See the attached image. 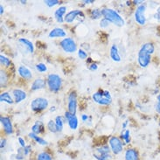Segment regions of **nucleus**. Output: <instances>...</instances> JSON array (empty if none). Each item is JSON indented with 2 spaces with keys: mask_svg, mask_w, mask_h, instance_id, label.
I'll use <instances>...</instances> for the list:
<instances>
[{
  "mask_svg": "<svg viewBox=\"0 0 160 160\" xmlns=\"http://www.w3.org/2000/svg\"><path fill=\"white\" fill-rule=\"evenodd\" d=\"M18 143H19V145H20V147L21 148H25L26 146L25 139L23 138H21V137H18Z\"/></svg>",
  "mask_w": 160,
  "mask_h": 160,
  "instance_id": "obj_38",
  "label": "nucleus"
},
{
  "mask_svg": "<svg viewBox=\"0 0 160 160\" xmlns=\"http://www.w3.org/2000/svg\"><path fill=\"white\" fill-rule=\"evenodd\" d=\"M35 68H36V70L39 73H45V72L48 71V67H47V65L45 63H38V64H36Z\"/></svg>",
  "mask_w": 160,
  "mask_h": 160,
  "instance_id": "obj_32",
  "label": "nucleus"
},
{
  "mask_svg": "<svg viewBox=\"0 0 160 160\" xmlns=\"http://www.w3.org/2000/svg\"><path fill=\"white\" fill-rule=\"evenodd\" d=\"M128 123H129V122L128 121L123 122V123H122V129H123V130H126V127L128 125Z\"/></svg>",
  "mask_w": 160,
  "mask_h": 160,
  "instance_id": "obj_46",
  "label": "nucleus"
},
{
  "mask_svg": "<svg viewBox=\"0 0 160 160\" xmlns=\"http://www.w3.org/2000/svg\"><path fill=\"white\" fill-rule=\"evenodd\" d=\"M36 160H53L52 155L48 152H41L37 155Z\"/></svg>",
  "mask_w": 160,
  "mask_h": 160,
  "instance_id": "obj_28",
  "label": "nucleus"
},
{
  "mask_svg": "<svg viewBox=\"0 0 160 160\" xmlns=\"http://www.w3.org/2000/svg\"><path fill=\"white\" fill-rule=\"evenodd\" d=\"M79 17L84 18L83 12H82L81 10H73V11H70V12H68L66 14L64 20L68 24H72Z\"/></svg>",
  "mask_w": 160,
  "mask_h": 160,
  "instance_id": "obj_12",
  "label": "nucleus"
},
{
  "mask_svg": "<svg viewBox=\"0 0 160 160\" xmlns=\"http://www.w3.org/2000/svg\"><path fill=\"white\" fill-rule=\"evenodd\" d=\"M124 160H140L138 151L135 148H128L124 152Z\"/></svg>",
  "mask_w": 160,
  "mask_h": 160,
  "instance_id": "obj_15",
  "label": "nucleus"
},
{
  "mask_svg": "<svg viewBox=\"0 0 160 160\" xmlns=\"http://www.w3.org/2000/svg\"><path fill=\"white\" fill-rule=\"evenodd\" d=\"M154 108H155V111L160 115V102H157L154 105Z\"/></svg>",
  "mask_w": 160,
  "mask_h": 160,
  "instance_id": "obj_40",
  "label": "nucleus"
},
{
  "mask_svg": "<svg viewBox=\"0 0 160 160\" xmlns=\"http://www.w3.org/2000/svg\"><path fill=\"white\" fill-rule=\"evenodd\" d=\"M102 17L105 19H107L109 23H112L113 25L118 27H122L125 24L124 19L121 17V15L113 9L103 8L102 10Z\"/></svg>",
  "mask_w": 160,
  "mask_h": 160,
  "instance_id": "obj_1",
  "label": "nucleus"
},
{
  "mask_svg": "<svg viewBox=\"0 0 160 160\" xmlns=\"http://www.w3.org/2000/svg\"><path fill=\"white\" fill-rule=\"evenodd\" d=\"M12 96L14 102L16 103H20L21 102L26 99L27 94H26V91L19 89V88H15L12 90Z\"/></svg>",
  "mask_w": 160,
  "mask_h": 160,
  "instance_id": "obj_14",
  "label": "nucleus"
},
{
  "mask_svg": "<svg viewBox=\"0 0 160 160\" xmlns=\"http://www.w3.org/2000/svg\"><path fill=\"white\" fill-rule=\"evenodd\" d=\"M47 126H48V129L50 132H52V133H57L58 132L57 131L56 124H55V121H53V120L48 121V125Z\"/></svg>",
  "mask_w": 160,
  "mask_h": 160,
  "instance_id": "obj_31",
  "label": "nucleus"
},
{
  "mask_svg": "<svg viewBox=\"0 0 160 160\" xmlns=\"http://www.w3.org/2000/svg\"><path fill=\"white\" fill-rule=\"evenodd\" d=\"M28 137L32 138V140H34L35 142L37 143H39V145H42V146H47L48 144V142L47 140H45L44 138H42L41 137H39L38 135L34 134V133H32V132H31L28 134Z\"/></svg>",
  "mask_w": 160,
  "mask_h": 160,
  "instance_id": "obj_24",
  "label": "nucleus"
},
{
  "mask_svg": "<svg viewBox=\"0 0 160 160\" xmlns=\"http://www.w3.org/2000/svg\"><path fill=\"white\" fill-rule=\"evenodd\" d=\"M47 85V82L46 80L43 78H37L35 79L33 82L32 83V86H31V89L32 91H37L40 90V89H43L46 88Z\"/></svg>",
  "mask_w": 160,
  "mask_h": 160,
  "instance_id": "obj_19",
  "label": "nucleus"
},
{
  "mask_svg": "<svg viewBox=\"0 0 160 160\" xmlns=\"http://www.w3.org/2000/svg\"><path fill=\"white\" fill-rule=\"evenodd\" d=\"M108 146L114 155H119L123 151V142L116 136H113L108 139Z\"/></svg>",
  "mask_w": 160,
  "mask_h": 160,
  "instance_id": "obj_5",
  "label": "nucleus"
},
{
  "mask_svg": "<svg viewBox=\"0 0 160 160\" xmlns=\"http://www.w3.org/2000/svg\"><path fill=\"white\" fill-rule=\"evenodd\" d=\"M44 130H45V125L41 121H37L32 127V132L36 135L43 133Z\"/></svg>",
  "mask_w": 160,
  "mask_h": 160,
  "instance_id": "obj_22",
  "label": "nucleus"
},
{
  "mask_svg": "<svg viewBox=\"0 0 160 160\" xmlns=\"http://www.w3.org/2000/svg\"><path fill=\"white\" fill-rule=\"evenodd\" d=\"M110 58L112 59V61H116V62H119L121 61V56L119 53V50L117 48V45H112V47L110 48Z\"/></svg>",
  "mask_w": 160,
  "mask_h": 160,
  "instance_id": "obj_21",
  "label": "nucleus"
},
{
  "mask_svg": "<svg viewBox=\"0 0 160 160\" xmlns=\"http://www.w3.org/2000/svg\"><path fill=\"white\" fill-rule=\"evenodd\" d=\"M68 112H70L73 115L76 114L77 111V95L74 91L70 92L68 97Z\"/></svg>",
  "mask_w": 160,
  "mask_h": 160,
  "instance_id": "obj_9",
  "label": "nucleus"
},
{
  "mask_svg": "<svg viewBox=\"0 0 160 160\" xmlns=\"http://www.w3.org/2000/svg\"><path fill=\"white\" fill-rule=\"evenodd\" d=\"M122 141L125 144L130 143V131L129 130H123L121 132Z\"/></svg>",
  "mask_w": 160,
  "mask_h": 160,
  "instance_id": "obj_27",
  "label": "nucleus"
},
{
  "mask_svg": "<svg viewBox=\"0 0 160 160\" xmlns=\"http://www.w3.org/2000/svg\"><path fill=\"white\" fill-rule=\"evenodd\" d=\"M0 102H5L7 104H12L14 102V99L12 98V96L10 95V93L8 92H3L0 95Z\"/></svg>",
  "mask_w": 160,
  "mask_h": 160,
  "instance_id": "obj_25",
  "label": "nucleus"
},
{
  "mask_svg": "<svg viewBox=\"0 0 160 160\" xmlns=\"http://www.w3.org/2000/svg\"><path fill=\"white\" fill-rule=\"evenodd\" d=\"M0 63H1V65L4 66L5 68H8L11 66L12 64V62H11V60L7 58L6 56H4L3 54H1L0 55Z\"/></svg>",
  "mask_w": 160,
  "mask_h": 160,
  "instance_id": "obj_30",
  "label": "nucleus"
},
{
  "mask_svg": "<svg viewBox=\"0 0 160 160\" xmlns=\"http://www.w3.org/2000/svg\"><path fill=\"white\" fill-rule=\"evenodd\" d=\"M25 152H24V149L23 148H19L18 149L17 154L15 155V159L16 160H24L25 158Z\"/></svg>",
  "mask_w": 160,
  "mask_h": 160,
  "instance_id": "obj_33",
  "label": "nucleus"
},
{
  "mask_svg": "<svg viewBox=\"0 0 160 160\" xmlns=\"http://www.w3.org/2000/svg\"><path fill=\"white\" fill-rule=\"evenodd\" d=\"M145 12H146V4L145 3L138 6L135 11V21L137 22L139 26H145V24L147 22V18L145 17Z\"/></svg>",
  "mask_w": 160,
  "mask_h": 160,
  "instance_id": "obj_6",
  "label": "nucleus"
},
{
  "mask_svg": "<svg viewBox=\"0 0 160 160\" xmlns=\"http://www.w3.org/2000/svg\"><path fill=\"white\" fill-rule=\"evenodd\" d=\"M44 3H45V4H46L47 6L52 8L53 6H55L57 4H60V1H58V0H45Z\"/></svg>",
  "mask_w": 160,
  "mask_h": 160,
  "instance_id": "obj_34",
  "label": "nucleus"
},
{
  "mask_svg": "<svg viewBox=\"0 0 160 160\" xmlns=\"http://www.w3.org/2000/svg\"><path fill=\"white\" fill-rule=\"evenodd\" d=\"M18 43L21 47H23L26 49V51L27 52H29V53H33L34 52V46L29 39H26V38H20L18 39Z\"/></svg>",
  "mask_w": 160,
  "mask_h": 160,
  "instance_id": "obj_17",
  "label": "nucleus"
},
{
  "mask_svg": "<svg viewBox=\"0 0 160 160\" xmlns=\"http://www.w3.org/2000/svg\"><path fill=\"white\" fill-rule=\"evenodd\" d=\"M108 26H109V22L103 18L101 20V22H100V26H101L102 28H106V27H108Z\"/></svg>",
  "mask_w": 160,
  "mask_h": 160,
  "instance_id": "obj_37",
  "label": "nucleus"
},
{
  "mask_svg": "<svg viewBox=\"0 0 160 160\" xmlns=\"http://www.w3.org/2000/svg\"><path fill=\"white\" fill-rule=\"evenodd\" d=\"M151 61H152V55L151 54L139 50L138 55V62L139 66L141 68H146L148 66L150 65Z\"/></svg>",
  "mask_w": 160,
  "mask_h": 160,
  "instance_id": "obj_10",
  "label": "nucleus"
},
{
  "mask_svg": "<svg viewBox=\"0 0 160 160\" xmlns=\"http://www.w3.org/2000/svg\"><path fill=\"white\" fill-rule=\"evenodd\" d=\"M20 3H21V4H26V1H20Z\"/></svg>",
  "mask_w": 160,
  "mask_h": 160,
  "instance_id": "obj_48",
  "label": "nucleus"
},
{
  "mask_svg": "<svg viewBox=\"0 0 160 160\" xmlns=\"http://www.w3.org/2000/svg\"><path fill=\"white\" fill-rule=\"evenodd\" d=\"M82 3L84 4H93L94 1H93V0H84V1H82Z\"/></svg>",
  "mask_w": 160,
  "mask_h": 160,
  "instance_id": "obj_44",
  "label": "nucleus"
},
{
  "mask_svg": "<svg viewBox=\"0 0 160 160\" xmlns=\"http://www.w3.org/2000/svg\"><path fill=\"white\" fill-rule=\"evenodd\" d=\"M66 12H67V7L66 6H61L54 12V18H55L57 22H59V23L65 22L64 18H65Z\"/></svg>",
  "mask_w": 160,
  "mask_h": 160,
  "instance_id": "obj_20",
  "label": "nucleus"
},
{
  "mask_svg": "<svg viewBox=\"0 0 160 160\" xmlns=\"http://www.w3.org/2000/svg\"><path fill=\"white\" fill-rule=\"evenodd\" d=\"M77 53H78V57L81 60H86L87 58H88V53L83 49H79Z\"/></svg>",
  "mask_w": 160,
  "mask_h": 160,
  "instance_id": "obj_36",
  "label": "nucleus"
},
{
  "mask_svg": "<svg viewBox=\"0 0 160 160\" xmlns=\"http://www.w3.org/2000/svg\"><path fill=\"white\" fill-rule=\"evenodd\" d=\"M90 17L92 19H99L100 18L102 17V11L97 8L91 10Z\"/></svg>",
  "mask_w": 160,
  "mask_h": 160,
  "instance_id": "obj_29",
  "label": "nucleus"
},
{
  "mask_svg": "<svg viewBox=\"0 0 160 160\" xmlns=\"http://www.w3.org/2000/svg\"><path fill=\"white\" fill-rule=\"evenodd\" d=\"M93 156L96 160H111L112 154L108 145H102L97 147L93 153Z\"/></svg>",
  "mask_w": 160,
  "mask_h": 160,
  "instance_id": "obj_4",
  "label": "nucleus"
},
{
  "mask_svg": "<svg viewBox=\"0 0 160 160\" xmlns=\"http://www.w3.org/2000/svg\"><path fill=\"white\" fill-rule=\"evenodd\" d=\"M97 68H98V66H97L96 63H92V64L89 66V69H90L91 71H96Z\"/></svg>",
  "mask_w": 160,
  "mask_h": 160,
  "instance_id": "obj_42",
  "label": "nucleus"
},
{
  "mask_svg": "<svg viewBox=\"0 0 160 160\" xmlns=\"http://www.w3.org/2000/svg\"><path fill=\"white\" fill-rule=\"evenodd\" d=\"M0 122L3 126V130L6 135H12L13 133V127L11 119L7 117H0Z\"/></svg>",
  "mask_w": 160,
  "mask_h": 160,
  "instance_id": "obj_13",
  "label": "nucleus"
},
{
  "mask_svg": "<svg viewBox=\"0 0 160 160\" xmlns=\"http://www.w3.org/2000/svg\"><path fill=\"white\" fill-rule=\"evenodd\" d=\"M141 51H143V52H147L149 54H153L154 52H155V46L154 44L152 43V42H146V43H143L142 45V47L140 48Z\"/></svg>",
  "mask_w": 160,
  "mask_h": 160,
  "instance_id": "obj_23",
  "label": "nucleus"
},
{
  "mask_svg": "<svg viewBox=\"0 0 160 160\" xmlns=\"http://www.w3.org/2000/svg\"><path fill=\"white\" fill-rule=\"evenodd\" d=\"M66 36H67V32L61 27L53 28L48 33V37L51 39H57V38H63L64 39V38H66Z\"/></svg>",
  "mask_w": 160,
  "mask_h": 160,
  "instance_id": "obj_16",
  "label": "nucleus"
},
{
  "mask_svg": "<svg viewBox=\"0 0 160 160\" xmlns=\"http://www.w3.org/2000/svg\"><path fill=\"white\" fill-rule=\"evenodd\" d=\"M157 102H160V92L159 94H158L157 95Z\"/></svg>",
  "mask_w": 160,
  "mask_h": 160,
  "instance_id": "obj_47",
  "label": "nucleus"
},
{
  "mask_svg": "<svg viewBox=\"0 0 160 160\" xmlns=\"http://www.w3.org/2000/svg\"><path fill=\"white\" fill-rule=\"evenodd\" d=\"M4 12V7L3 6V4H0V14L3 15Z\"/></svg>",
  "mask_w": 160,
  "mask_h": 160,
  "instance_id": "obj_45",
  "label": "nucleus"
},
{
  "mask_svg": "<svg viewBox=\"0 0 160 160\" xmlns=\"http://www.w3.org/2000/svg\"><path fill=\"white\" fill-rule=\"evenodd\" d=\"M24 149V152H25V155L27 156V155H29V153L32 151V147H31V145H26V147L23 148Z\"/></svg>",
  "mask_w": 160,
  "mask_h": 160,
  "instance_id": "obj_39",
  "label": "nucleus"
},
{
  "mask_svg": "<svg viewBox=\"0 0 160 160\" xmlns=\"http://www.w3.org/2000/svg\"><path fill=\"white\" fill-rule=\"evenodd\" d=\"M60 45H61L62 50L66 52L73 53L77 51V45L73 38L68 37V38L62 39V40L60 42Z\"/></svg>",
  "mask_w": 160,
  "mask_h": 160,
  "instance_id": "obj_8",
  "label": "nucleus"
},
{
  "mask_svg": "<svg viewBox=\"0 0 160 160\" xmlns=\"http://www.w3.org/2000/svg\"><path fill=\"white\" fill-rule=\"evenodd\" d=\"M0 79H1V87H4L5 85V83L7 82V75H6L4 70H1Z\"/></svg>",
  "mask_w": 160,
  "mask_h": 160,
  "instance_id": "obj_35",
  "label": "nucleus"
},
{
  "mask_svg": "<svg viewBox=\"0 0 160 160\" xmlns=\"http://www.w3.org/2000/svg\"><path fill=\"white\" fill-rule=\"evenodd\" d=\"M47 85L49 90L53 93H58L62 87V80L59 74H50L47 78Z\"/></svg>",
  "mask_w": 160,
  "mask_h": 160,
  "instance_id": "obj_3",
  "label": "nucleus"
},
{
  "mask_svg": "<svg viewBox=\"0 0 160 160\" xmlns=\"http://www.w3.org/2000/svg\"><path fill=\"white\" fill-rule=\"evenodd\" d=\"M18 73L20 75V77H22L25 80H30L32 77V74L28 68H26V66L20 65L18 68Z\"/></svg>",
  "mask_w": 160,
  "mask_h": 160,
  "instance_id": "obj_18",
  "label": "nucleus"
},
{
  "mask_svg": "<svg viewBox=\"0 0 160 160\" xmlns=\"http://www.w3.org/2000/svg\"><path fill=\"white\" fill-rule=\"evenodd\" d=\"M92 99L95 103L102 106H108L112 102V97L110 93L107 90H99L92 95Z\"/></svg>",
  "mask_w": 160,
  "mask_h": 160,
  "instance_id": "obj_2",
  "label": "nucleus"
},
{
  "mask_svg": "<svg viewBox=\"0 0 160 160\" xmlns=\"http://www.w3.org/2000/svg\"><path fill=\"white\" fill-rule=\"evenodd\" d=\"M48 100L44 97H37L31 102V108L34 112H40L48 108Z\"/></svg>",
  "mask_w": 160,
  "mask_h": 160,
  "instance_id": "obj_7",
  "label": "nucleus"
},
{
  "mask_svg": "<svg viewBox=\"0 0 160 160\" xmlns=\"http://www.w3.org/2000/svg\"><path fill=\"white\" fill-rule=\"evenodd\" d=\"M88 115H86V114H83V115H82V120L83 122H87L88 121Z\"/></svg>",
  "mask_w": 160,
  "mask_h": 160,
  "instance_id": "obj_43",
  "label": "nucleus"
},
{
  "mask_svg": "<svg viewBox=\"0 0 160 160\" xmlns=\"http://www.w3.org/2000/svg\"><path fill=\"white\" fill-rule=\"evenodd\" d=\"M64 117H65L66 121H67V122H68V126H69V128L71 130H77V128H78L79 126V120L75 115H73V114H71L68 111H66Z\"/></svg>",
  "mask_w": 160,
  "mask_h": 160,
  "instance_id": "obj_11",
  "label": "nucleus"
},
{
  "mask_svg": "<svg viewBox=\"0 0 160 160\" xmlns=\"http://www.w3.org/2000/svg\"><path fill=\"white\" fill-rule=\"evenodd\" d=\"M55 124H56L57 131L58 132H61L63 130V127H64V123H65V117H61V116H58L55 117Z\"/></svg>",
  "mask_w": 160,
  "mask_h": 160,
  "instance_id": "obj_26",
  "label": "nucleus"
},
{
  "mask_svg": "<svg viewBox=\"0 0 160 160\" xmlns=\"http://www.w3.org/2000/svg\"><path fill=\"white\" fill-rule=\"evenodd\" d=\"M6 145V139L4 138H1V143H0V149L3 150Z\"/></svg>",
  "mask_w": 160,
  "mask_h": 160,
  "instance_id": "obj_41",
  "label": "nucleus"
}]
</instances>
